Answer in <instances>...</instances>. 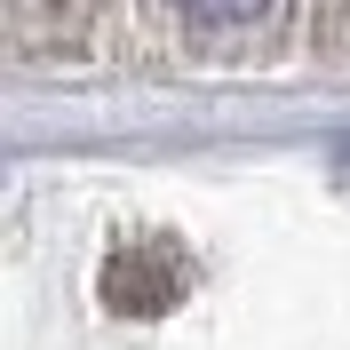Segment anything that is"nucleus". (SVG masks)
I'll list each match as a JSON object with an SVG mask.
<instances>
[{
	"instance_id": "obj_1",
	"label": "nucleus",
	"mask_w": 350,
	"mask_h": 350,
	"mask_svg": "<svg viewBox=\"0 0 350 350\" xmlns=\"http://www.w3.org/2000/svg\"><path fill=\"white\" fill-rule=\"evenodd\" d=\"M286 8L295 0H159V16L175 24V40H191V48H247Z\"/></svg>"
}]
</instances>
